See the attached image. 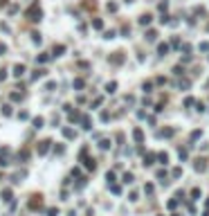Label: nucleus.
Masks as SVG:
<instances>
[{
  "instance_id": "nucleus-1",
  "label": "nucleus",
  "mask_w": 209,
  "mask_h": 216,
  "mask_svg": "<svg viewBox=\"0 0 209 216\" xmlns=\"http://www.w3.org/2000/svg\"><path fill=\"white\" fill-rule=\"evenodd\" d=\"M27 18H29L32 23H38V20L43 18V11H41V7H38V2H34L32 7L27 9Z\"/></svg>"
},
{
  "instance_id": "nucleus-2",
  "label": "nucleus",
  "mask_w": 209,
  "mask_h": 216,
  "mask_svg": "<svg viewBox=\"0 0 209 216\" xmlns=\"http://www.w3.org/2000/svg\"><path fill=\"white\" fill-rule=\"evenodd\" d=\"M52 147V140H43V142H38V156H45L47 151H50Z\"/></svg>"
},
{
  "instance_id": "nucleus-3",
  "label": "nucleus",
  "mask_w": 209,
  "mask_h": 216,
  "mask_svg": "<svg viewBox=\"0 0 209 216\" xmlns=\"http://www.w3.org/2000/svg\"><path fill=\"white\" fill-rule=\"evenodd\" d=\"M193 169H196V171H198V173L207 171V160H205V158H198V160L193 162Z\"/></svg>"
},
{
  "instance_id": "nucleus-4",
  "label": "nucleus",
  "mask_w": 209,
  "mask_h": 216,
  "mask_svg": "<svg viewBox=\"0 0 209 216\" xmlns=\"http://www.w3.org/2000/svg\"><path fill=\"white\" fill-rule=\"evenodd\" d=\"M11 74H14V77H23V74H25V65H23V63H18V65H14V70H11Z\"/></svg>"
},
{
  "instance_id": "nucleus-5",
  "label": "nucleus",
  "mask_w": 209,
  "mask_h": 216,
  "mask_svg": "<svg viewBox=\"0 0 209 216\" xmlns=\"http://www.w3.org/2000/svg\"><path fill=\"white\" fill-rule=\"evenodd\" d=\"M61 133H63V138H65V140H74V138H76V131H74V128H67V126L61 131Z\"/></svg>"
},
{
  "instance_id": "nucleus-6",
  "label": "nucleus",
  "mask_w": 209,
  "mask_h": 216,
  "mask_svg": "<svg viewBox=\"0 0 209 216\" xmlns=\"http://www.w3.org/2000/svg\"><path fill=\"white\" fill-rule=\"evenodd\" d=\"M65 54V45H54L52 47V56H63Z\"/></svg>"
},
{
  "instance_id": "nucleus-7",
  "label": "nucleus",
  "mask_w": 209,
  "mask_h": 216,
  "mask_svg": "<svg viewBox=\"0 0 209 216\" xmlns=\"http://www.w3.org/2000/svg\"><path fill=\"white\" fill-rule=\"evenodd\" d=\"M133 138H135V142H137V144H142V142H144V133H142V128H135V131H133Z\"/></svg>"
},
{
  "instance_id": "nucleus-8",
  "label": "nucleus",
  "mask_w": 209,
  "mask_h": 216,
  "mask_svg": "<svg viewBox=\"0 0 209 216\" xmlns=\"http://www.w3.org/2000/svg\"><path fill=\"white\" fill-rule=\"evenodd\" d=\"M106 92H108V95L117 92V81H108V83H106Z\"/></svg>"
},
{
  "instance_id": "nucleus-9",
  "label": "nucleus",
  "mask_w": 209,
  "mask_h": 216,
  "mask_svg": "<svg viewBox=\"0 0 209 216\" xmlns=\"http://www.w3.org/2000/svg\"><path fill=\"white\" fill-rule=\"evenodd\" d=\"M169 47H171V45H167V43H160V45H158V54H160V56H164V54L169 52Z\"/></svg>"
},
{
  "instance_id": "nucleus-10",
  "label": "nucleus",
  "mask_w": 209,
  "mask_h": 216,
  "mask_svg": "<svg viewBox=\"0 0 209 216\" xmlns=\"http://www.w3.org/2000/svg\"><path fill=\"white\" fill-rule=\"evenodd\" d=\"M151 20H153V16H151V14H144V16H140V25H151Z\"/></svg>"
},
{
  "instance_id": "nucleus-11",
  "label": "nucleus",
  "mask_w": 209,
  "mask_h": 216,
  "mask_svg": "<svg viewBox=\"0 0 209 216\" xmlns=\"http://www.w3.org/2000/svg\"><path fill=\"white\" fill-rule=\"evenodd\" d=\"M81 126H83L85 131H90L92 126H90V117H88V115H83V117H81Z\"/></svg>"
},
{
  "instance_id": "nucleus-12",
  "label": "nucleus",
  "mask_w": 209,
  "mask_h": 216,
  "mask_svg": "<svg viewBox=\"0 0 209 216\" xmlns=\"http://www.w3.org/2000/svg\"><path fill=\"white\" fill-rule=\"evenodd\" d=\"M153 160H155V153H146V156H144V164H146V167H151Z\"/></svg>"
},
{
  "instance_id": "nucleus-13",
  "label": "nucleus",
  "mask_w": 209,
  "mask_h": 216,
  "mask_svg": "<svg viewBox=\"0 0 209 216\" xmlns=\"http://www.w3.org/2000/svg\"><path fill=\"white\" fill-rule=\"evenodd\" d=\"M158 160H160V164H169V156L164 153V151H160V153H158Z\"/></svg>"
},
{
  "instance_id": "nucleus-14",
  "label": "nucleus",
  "mask_w": 209,
  "mask_h": 216,
  "mask_svg": "<svg viewBox=\"0 0 209 216\" xmlns=\"http://www.w3.org/2000/svg\"><path fill=\"white\" fill-rule=\"evenodd\" d=\"M92 27L94 29H103V20L101 18H92Z\"/></svg>"
},
{
  "instance_id": "nucleus-15",
  "label": "nucleus",
  "mask_w": 209,
  "mask_h": 216,
  "mask_svg": "<svg viewBox=\"0 0 209 216\" xmlns=\"http://www.w3.org/2000/svg\"><path fill=\"white\" fill-rule=\"evenodd\" d=\"M184 108H191V106H196V99H193V97H184Z\"/></svg>"
},
{
  "instance_id": "nucleus-16",
  "label": "nucleus",
  "mask_w": 209,
  "mask_h": 216,
  "mask_svg": "<svg viewBox=\"0 0 209 216\" xmlns=\"http://www.w3.org/2000/svg\"><path fill=\"white\" fill-rule=\"evenodd\" d=\"M160 135H162V138H171V135H173V128H171V126H167V128L160 131Z\"/></svg>"
},
{
  "instance_id": "nucleus-17",
  "label": "nucleus",
  "mask_w": 209,
  "mask_h": 216,
  "mask_svg": "<svg viewBox=\"0 0 209 216\" xmlns=\"http://www.w3.org/2000/svg\"><path fill=\"white\" fill-rule=\"evenodd\" d=\"M7 153H9V151H7V149H2V156H0V167H7V158H5V156H7Z\"/></svg>"
},
{
  "instance_id": "nucleus-18",
  "label": "nucleus",
  "mask_w": 209,
  "mask_h": 216,
  "mask_svg": "<svg viewBox=\"0 0 209 216\" xmlns=\"http://www.w3.org/2000/svg\"><path fill=\"white\" fill-rule=\"evenodd\" d=\"M155 38H158V32H155V29H149V32H146V41H155Z\"/></svg>"
},
{
  "instance_id": "nucleus-19",
  "label": "nucleus",
  "mask_w": 209,
  "mask_h": 216,
  "mask_svg": "<svg viewBox=\"0 0 209 216\" xmlns=\"http://www.w3.org/2000/svg\"><path fill=\"white\" fill-rule=\"evenodd\" d=\"M43 124H45L43 117H34V128H43Z\"/></svg>"
},
{
  "instance_id": "nucleus-20",
  "label": "nucleus",
  "mask_w": 209,
  "mask_h": 216,
  "mask_svg": "<svg viewBox=\"0 0 209 216\" xmlns=\"http://www.w3.org/2000/svg\"><path fill=\"white\" fill-rule=\"evenodd\" d=\"M23 92H11V95H9V99H11V101H20V99H23Z\"/></svg>"
},
{
  "instance_id": "nucleus-21",
  "label": "nucleus",
  "mask_w": 209,
  "mask_h": 216,
  "mask_svg": "<svg viewBox=\"0 0 209 216\" xmlns=\"http://www.w3.org/2000/svg\"><path fill=\"white\" fill-rule=\"evenodd\" d=\"M99 149H101V151H108V149H110V140H101Z\"/></svg>"
},
{
  "instance_id": "nucleus-22",
  "label": "nucleus",
  "mask_w": 209,
  "mask_h": 216,
  "mask_svg": "<svg viewBox=\"0 0 209 216\" xmlns=\"http://www.w3.org/2000/svg\"><path fill=\"white\" fill-rule=\"evenodd\" d=\"M32 41H34V45H41V34H38V32H32Z\"/></svg>"
},
{
  "instance_id": "nucleus-23",
  "label": "nucleus",
  "mask_w": 209,
  "mask_h": 216,
  "mask_svg": "<svg viewBox=\"0 0 209 216\" xmlns=\"http://www.w3.org/2000/svg\"><path fill=\"white\" fill-rule=\"evenodd\" d=\"M110 191H112L115 196H122V187H119V185H110Z\"/></svg>"
},
{
  "instance_id": "nucleus-24",
  "label": "nucleus",
  "mask_w": 209,
  "mask_h": 216,
  "mask_svg": "<svg viewBox=\"0 0 209 216\" xmlns=\"http://www.w3.org/2000/svg\"><path fill=\"white\" fill-rule=\"evenodd\" d=\"M83 86H85V81H83L81 77H79V79H74V88H76V90H81Z\"/></svg>"
},
{
  "instance_id": "nucleus-25",
  "label": "nucleus",
  "mask_w": 209,
  "mask_h": 216,
  "mask_svg": "<svg viewBox=\"0 0 209 216\" xmlns=\"http://www.w3.org/2000/svg\"><path fill=\"white\" fill-rule=\"evenodd\" d=\"M2 200H11V189H2Z\"/></svg>"
},
{
  "instance_id": "nucleus-26",
  "label": "nucleus",
  "mask_w": 209,
  "mask_h": 216,
  "mask_svg": "<svg viewBox=\"0 0 209 216\" xmlns=\"http://www.w3.org/2000/svg\"><path fill=\"white\" fill-rule=\"evenodd\" d=\"M85 167H88L90 171H94V167H97V164H94V160H92V158H88V160H85Z\"/></svg>"
},
{
  "instance_id": "nucleus-27",
  "label": "nucleus",
  "mask_w": 209,
  "mask_h": 216,
  "mask_svg": "<svg viewBox=\"0 0 209 216\" xmlns=\"http://www.w3.org/2000/svg\"><path fill=\"white\" fill-rule=\"evenodd\" d=\"M133 180H135V178H133V173H131V171H126V173H124V182H128V185H131Z\"/></svg>"
},
{
  "instance_id": "nucleus-28",
  "label": "nucleus",
  "mask_w": 209,
  "mask_h": 216,
  "mask_svg": "<svg viewBox=\"0 0 209 216\" xmlns=\"http://www.w3.org/2000/svg\"><path fill=\"white\" fill-rule=\"evenodd\" d=\"M189 86H191V81H189V79H182V81H180V88H182V90H187Z\"/></svg>"
},
{
  "instance_id": "nucleus-29",
  "label": "nucleus",
  "mask_w": 209,
  "mask_h": 216,
  "mask_svg": "<svg viewBox=\"0 0 209 216\" xmlns=\"http://www.w3.org/2000/svg\"><path fill=\"white\" fill-rule=\"evenodd\" d=\"M171 176H173V178H180V176H182V169H180V167H176V169L171 171Z\"/></svg>"
},
{
  "instance_id": "nucleus-30",
  "label": "nucleus",
  "mask_w": 209,
  "mask_h": 216,
  "mask_svg": "<svg viewBox=\"0 0 209 216\" xmlns=\"http://www.w3.org/2000/svg\"><path fill=\"white\" fill-rule=\"evenodd\" d=\"M106 178H108L110 185H115V171H108V173H106Z\"/></svg>"
},
{
  "instance_id": "nucleus-31",
  "label": "nucleus",
  "mask_w": 209,
  "mask_h": 216,
  "mask_svg": "<svg viewBox=\"0 0 209 216\" xmlns=\"http://www.w3.org/2000/svg\"><path fill=\"white\" fill-rule=\"evenodd\" d=\"M173 74H176V77H182V65H176V68H173Z\"/></svg>"
},
{
  "instance_id": "nucleus-32",
  "label": "nucleus",
  "mask_w": 209,
  "mask_h": 216,
  "mask_svg": "<svg viewBox=\"0 0 209 216\" xmlns=\"http://www.w3.org/2000/svg\"><path fill=\"white\" fill-rule=\"evenodd\" d=\"M43 74H45V70H36V72H34V74H32V79H41Z\"/></svg>"
},
{
  "instance_id": "nucleus-33",
  "label": "nucleus",
  "mask_w": 209,
  "mask_h": 216,
  "mask_svg": "<svg viewBox=\"0 0 209 216\" xmlns=\"http://www.w3.org/2000/svg\"><path fill=\"white\" fill-rule=\"evenodd\" d=\"M2 115L9 117V115H11V106H2Z\"/></svg>"
},
{
  "instance_id": "nucleus-34",
  "label": "nucleus",
  "mask_w": 209,
  "mask_h": 216,
  "mask_svg": "<svg viewBox=\"0 0 209 216\" xmlns=\"http://www.w3.org/2000/svg\"><path fill=\"white\" fill-rule=\"evenodd\" d=\"M200 135H202L200 131H193V133H191V142H196V140H200Z\"/></svg>"
},
{
  "instance_id": "nucleus-35",
  "label": "nucleus",
  "mask_w": 209,
  "mask_h": 216,
  "mask_svg": "<svg viewBox=\"0 0 209 216\" xmlns=\"http://www.w3.org/2000/svg\"><path fill=\"white\" fill-rule=\"evenodd\" d=\"M167 207H169V209H176V207H178V200H169Z\"/></svg>"
},
{
  "instance_id": "nucleus-36",
  "label": "nucleus",
  "mask_w": 209,
  "mask_h": 216,
  "mask_svg": "<svg viewBox=\"0 0 209 216\" xmlns=\"http://www.w3.org/2000/svg\"><path fill=\"white\" fill-rule=\"evenodd\" d=\"M45 61H50V54H41L38 56V63H45Z\"/></svg>"
},
{
  "instance_id": "nucleus-37",
  "label": "nucleus",
  "mask_w": 209,
  "mask_h": 216,
  "mask_svg": "<svg viewBox=\"0 0 209 216\" xmlns=\"http://www.w3.org/2000/svg\"><path fill=\"white\" fill-rule=\"evenodd\" d=\"M151 90H153V83H151V81H146V83H144V92H151Z\"/></svg>"
},
{
  "instance_id": "nucleus-38",
  "label": "nucleus",
  "mask_w": 209,
  "mask_h": 216,
  "mask_svg": "<svg viewBox=\"0 0 209 216\" xmlns=\"http://www.w3.org/2000/svg\"><path fill=\"white\" fill-rule=\"evenodd\" d=\"M137 198H140V194H137V191H131V196H128V200H133V203H135Z\"/></svg>"
},
{
  "instance_id": "nucleus-39",
  "label": "nucleus",
  "mask_w": 209,
  "mask_h": 216,
  "mask_svg": "<svg viewBox=\"0 0 209 216\" xmlns=\"http://www.w3.org/2000/svg\"><path fill=\"white\" fill-rule=\"evenodd\" d=\"M191 196H193V200H198L200 198V189H191Z\"/></svg>"
},
{
  "instance_id": "nucleus-40",
  "label": "nucleus",
  "mask_w": 209,
  "mask_h": 216,
  "mask_svg": "<svg viewBox=\"0 0 209 216\" xmlns=\"http://www.w3.org/2000/svg\"><path fill=\"white\" fill-rule=\"evenodd\" d=\"M167 7H169V2H167V0H162V2H160V11H167Z\"/></svg>"
},
{
  "instance_id": "nucleus-41",
  "label": "nucleus",
  "mask_w": 209,
  "mask_h": 216,
  "mask_svg": "<svg viewBox=\"0 0 209 216\" xmlns=\"http://www.w3.org/2000/svg\"><path fill=\"white\" fill-rule=\"evenodd\" d=\"M47 214H50V216H56V214H59V209H56V207H50V209H47Z\"/></svg>"
},
{
  "instance_id": "nucleus-42",
  "label": "nucleus",
  "mask_w": 209,
  "mask_h": 216,
  "mask_svg": "<svg viewBox=\"0 0 209 216\" xmlns=\"http://www.w3.org/2000/svg\"><path fill=\"white\" fill-rule=\"evenodd\" d=\"M200 50H202V52H209V43H207V41H205V43H200Z\"/></svg>"
},
{
  "instance_id": "nucleus-43",
  "label": "nucleus",
  "mask_w": 209,
  "mask_h": 216,
  "mask_svg": "<svg viewBox=\"0 0 209 216\" xmlns=\"http://www.w3.org/2000/svg\"><path fill=\"white\" fill-rule=\"evenodd\" d=\"M171 47H173V50H176V47H180V41H178V38H173V41H171Z\"/></svg>"
},
{
  "instance_id": "nucleus-44",
  "label": "nucleus",
  "mask_w": 209,
  "mask_h": 216,
  "mask_svg": "<svg viewBox=\"0 0 209 216\" xmlns=\"http://www.w3.org/2000/svg\"><path fill=\"white\" fill-rule=\"evenodd\" d=\"M144 191H146V194H153V185H151V182H149V185L144 187Z\"/></svg>"
},
{
  "instance_id": "nucleus-45",
  "label": "nucleus",
  "mask_w": 209,
  "mask_h": 216,
  "mask_svg": "<svg viewBox=\"0 0 209 216\" xmlns=\"http://www.w3.org/2000/svg\"><path fill=\"white\" fill-rule=\"evenodd\" d=\"M7 79V70H0V81H5Z\"/></svg>"
},
{
  "instance_id": "nucleus-46",
  "label": "nucleus",
  "mask_w": 209,
  "mask_h": 216,
  "mask_svg": "<svg viewBox=\"0 0 209 216\" xmlns=\"http://www.w3.org/2000/svg\"><path fill=\"white\" fill-rule=\"evenodd\" d=\"M5 52H7V45H5V43H0V54H5Z\"/></svg>"
},
{
  "instance_id": "nucleus-47",
  "label": "nucleus",
  "mask_w": 209,
  "mask_h": 216,
  "mask_svg": "<svg viewBox=\"0 0 209 216\" xmlns=\"http://www.w3.org/2000/svg\"><path fill=\"white\" fill-rule=\"evenodd\" d=\"M202 216H209V209H207V212H202Z\"/></svg>"
},
{
  "instance_id": "nucleus-48",
  "label": "nucleus",
  "mask_w": 209,
  "mask_h": 216,
  "mask_svg": "<svg viewBox=\"0 0 209 216\" xmlns=\"http://www.w3.org/2000/svg\"><path fill=\"white\" fill-rule=\"evenodd\" d=\"M205 205H207V209H209V198H207V200H205Z\"/></svg>"
},
{
  "instance_id": "nucleus-49",
  "label": "nucleus",
  "mask_w": 209,
  "mask_h": 216,
  "mask_svg": "<svg viewBox=\"0 0 209 216\" xmlns=\"http://www.w3.org/2000/svg\"><path fill=\"white\" fill-rule=\"evenodd\" d=\"M171 216H176V214H171Z\"/></svg>"
}]
</instances>
